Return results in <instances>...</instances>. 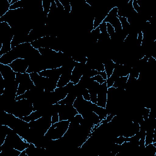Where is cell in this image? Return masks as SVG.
<instances>
[{"label":"cell","instance_id":"cell-24","mask_svg":"<svg viewBox=\"0 0 156 156\" xmlns=\"http://www.w3.org/2000/svg\"><path fill=\"white\" fill-rule=\"evenodd\" d=\"M58 121H59L58 113V112L56 110V108H55V110H54V112L51 114V122H52V124H54V123L57 122Z\"/></svg>","mask_w":156,"mask_h":156},{"label":"cell","instance_id":"cell-28","mask_svg":"<svg viewBox=\"0 0 156 156\" xmlns=\"http://www.w3.org/2000/svg\"><path fill=\"white\" fill-rule=\"evenodd\" d=\"M100 76H102V77L104 79V80H107V74H106V73H105V71H101V72H99V74Z\"/></svg>","mask_w":156,"mask_h":156},{"label":"cell","instance_id":"cell-25","mask_svg":"<svg viewBox=\"0 0 156 156\" xmlns=\"http://www.w3.org/2000/svg\"><path fill=\"white\" fill-rule=\"evenodd\" d=\"M81 95L82 96L83 99H85V101H90V95L89 91L87 88H84L82 90Z\"/></svg>","mask_w":156,"mask_h":156},{"label":"cell","instance_id":"cell-14","mask_svg":"<svg viewBox=\"0 0 156 156\" xmlns=\"http://www.w3.org/2000/svg\"><path fill=\"white\" fill-rule=\"evenodd\" d=\"M43 115H44V114H43L42 110H38L34 111L29 115H28L27 116H25V117H23V118H20V119H22L23 120H24L26 122L29 123L30 121H34V120H36V119L40 118V117L43 116Z\"/></svg>","mask_w":156,"mask_h":156},{"label":"cell","instance_id":"cell-12","mask_svg":"<svg viewBox=\"0 0 156 156\" xmlns=\"http://www.w3.org/2000/svg\"><path fill=\"white\" fill-rule=\"evenodd\" d=\"M91 109L94 113H96L98 115L101 121H102V119H104L108 114L105 108L98 106L96 104H92Z\"/></svg>","mask_w":156,"mask_h":156},{"label":"cell","instance_id":"cell-10","mask_svg":"<svg viewBox=\"0 0 156 156\" xmlns=\"http://www.w3.org/2000/svg\"><path fill=\"white\" fill-rule=\"evenodd\" d=\"M107 91L108 88L106 82L99 85L97 93V105L105 108L107 99Z\"/></svg>","mask_w":156,"mask_h":156},{"label":"cell","instance_id":"cell-1","mask_svg":"<svg viewBox=\"0 0 156 156\" xmlns=\"http://www.w3.org/2000/svg\"><path fill=\"white\" fill-rule=\"evenodd\" d=\"M31 138L44 136L52 125L51 115H46L29 122Z\"/></svg>","mask_w":156,"mask_h":156},{"label":"cell","instance_id":"cell-6","mask_svg":"<svg viewBox=\"0 0 156 156\" xmlns=\"http://www.w3.org/2000/svg\"><path fill=\"white\" fill-rule=\"evenodd\" d=\"M56 108L59 116V121L69 120V121L77 115L78 112L73 105L57 104Z\"/></svg>","mask_w":156,"mask_h":156},{"label":"cell","instance_id":"cell-7","mask_svg":"<svg viewBox=\"0 0 156 156\" xmlns=\"http://www.w3.org/2000/svg\"><path fill=\"white\" fill-rule=\"evenodd\" d=\"M0 73L4 80L5 86L13 84L16 82V73L9 65L0 63Z\"/></svg>","mask_w":156,"mask_h":156},{"label":"cell","instance_id":"cell-13","mask_svg":"<svg viewBox=\"0 0 156 156\" xmlns=\"http://www.w3.org/2000/svg\"><path fill=\"white\" fill-rule=\"evenodd\" d=\"M118 63H115L112 59L107 60L105 63H104L105 71L107 74V78H108L112 74L114 71V69L116 67Z\"/></svg>","mask_w":156,"mask_h":156},{"label":"cell","instance_id":"cell-19","mask_svg":"<svg viewBox=\"0 0 156 156\" xmlns=\"http://www.w3.org/2000/svg\"><path fill=\"white\" fill-rule=\"evenodd\" d=\"M100 34H101V32H100V29H99V26L98 27H96V29L92 30L90 32V34L92 37L93 40H94L96 42H98V41L99 40V36H100Z\"/></svg>","mask_w":156,"mask_h":156},{"label":"cell","instance_id":"cell-16","mask_svg":"<svg viewBox=\"0 0 156 156\" xmlns=\"http://www.w3.org/2000/svg\"><path fill=\"white\" fill-rule=\"evenodd\" d=\"M42 7H43V12L44 15H45L46 17H48V15L49 12L51 5V1L49 0H42L41 1Z\"/></svg>","mask_w":156,"mask_h":156},{"label":"cell","instance_id":"cell-20","mask_svg":"<svg viewBox=\"0 0 156 156\" xmlns=\"http://www.w3.org/2000/svg\"><path fill=\"white\" fill-rule=\"evenodd\" d=\"M118 77L117 76V75L115 73H113V74L108 77L107 79L106 80V83H107V88H109V87H111L113 86L116 79Z\"/></svg>","mask_w":156,"mask_h":156},{"label":"cell","instance_id":"cell-9","mask_svg":"<svg viewBox=\"0 0 156 156\" xmlns=\"http://www.w3.org/2000/svg\"><path fill=\"white\" fill-rule=\"evenodd\" d=\"M85 66L86 64L76 62L75 66H74L71 73V82H73L74 85L78 84L82 77L83 76Z\"/></svg>","mask_w":156,"mask_h":156},{"label":"cell","instance_id":"cell-15","mask_svg":"<svg viewBox=\"0 0 156 156\" xmlns=\"http://www.w3.org/2000/svg\"><path fill=\"white\" fill-rule=\"evenodd\" d=\"M129 76V74H128L126 76H121V77H117L112 87H113L114 88H124V89L126 83L127 82Z\"/></svg>","mask_w":156,"mask_h":156},{"label":"cell","instance_id":"cell-8","mask_svg":"<svg viewBox=\"0 0 156 156\" xmlns=\"http://www.w3.org/2000/svg\"><path fill=\"white\" fill-rule=\"evenodd\" d=\"M29 64L30 63L25 58H18L13 60L9 65L15 73L23 74L26 73Z\"/></svg>","mask_w":156,"mask_h":156},{"label":"cell","instance_id":"cell-3","mask_svg":"<svg viewBox=\"0 0 156 156\" xmlns=\"http://www.w3.org/2000/svg\"><path fill=\"white\" fill-rule=\"evenodd\" d=\"M69 122V120H63L52 124L44 137L49 140H58L61 139L66 132Z\"/></svg>","mask_w":156,"mask_h":156},{"label":"cell","instance_id":"cell-27","mask_svg":"<svg viewBox=\"0 0 156 156\" xmlns=\"http://www.w3.org/2000/svg\"><path fill=\"white\" fill-rule=\"evenodd\" d=\"M132 7L133 10L137 13H138L140 12V7L139 5L138 2L137 0H133L132 2Z\"/></svg>","mask_w":156,"mask_h":156},{"label":"cell","instance_id":"cell-22","mask_svg":"<svg viewBox=\"0 0 156 156\" xmlns=\"http://www.w3.org/2000/svg\"><path fill=\"white\" fill-rule=\"evenodd\" d=\"M60 3L62 4V5L64 7V9H65V12L66 13H70L72 11V7H71V3L68 2V1H62L61 0H59Z\"/></svg>","mask_w":156,"mask_h":156},{"label":"cell","instance_id":"cell-21","mask_svg":"<svg viewBox=\"0 0 156 156\" xmlns=\"http://www.w3.org/2000/svg\"><path fill=\"white\" fill-rule=\"evenodd\" d=\"M23 0H18L16 2H14L13 4L10 5L9 7V10H16L18 9L23 8Z\"/></svg>","mask_w":156,"mask_h":156},{"label":"cell","instance_id":"cell-18","mask_svg":"<svg viewBox=\"0 0 156 156\" xmlns=\"http://www.w3.org/2000/svg\"><path fill=\"white\" fill-rule=\"evenodd\" d=\"M144 149H146V151H147V152L149 153L150 155H151V156H155L156 146H155L153 143H151L145 146Z\"/></svg>","mask_w":156,"mask_h":156},{"label":"cell","instance_id":"cell-5","mask_svg":"<svg viewBox=\"0 0 156 156\" xmlns=\"http://www.w3.org/2000/svg\"><path fill=\"white\" fill-rule=\"evenodd\" d=\"M74 85L73 82H69L66 85L62 87H57L52 92L50 93V101L52 105L57 104L58 101L63 99L72 90Z\"/></svg>","mask_w":156,"mask_h":156},{"label":"cell","instance_id":"cell-4","mask_svg":"<svg viewBox=\"0 0 156 156\" xmlns=\"http://www.w3.org/2000/svg\"><path fill=\"white\" fill-rule=\"evenodd\" d=\"M16 81L18 83L16 96L24 94L26 91L33 89L35 87L29 73H16Z\"/></svg>","mask_w":156,"mask_h":156},{"label":"cell","instance_id":"cell-11","mask_svg":"<svg viewBox=\"0 0 156 156\" xmlns=\"http://www.w3.org/2000/svg\"><path fill=\"white\" fill-rule=\"evenodd\" d=\"M78 94L74 89V86L72 90L68 93L67 96L62 100L58 101L57 104L60 105H73Z\"/></svg>","mask_w":156,"mask_h":156},{"label":"cell","instance_id":"cell-23","mask_svg":"<svg viewBox=\"0 0 156 156\" xmlns=\"http://www.w3.org/2000/svg\"><path fill=\"white\" fill-rule=\"evenodd\" d=\"M151 108H147V107H143L142 108V112H141V115L143 116V118L145 122H147L149 118V112H150Z\"/></svg>","mask_w":156,"mask_h":156},{"label":"cell","instance_id":"cell-17","mask_svg":"<svg viewBox=\"0 0 156 156\" xmlns=\"http://www.w3.org/2000/svg\"><path fill=\"white\" fill-rule=\"evenodd\" d=\"M106 26H107V31L110 36V40H112L116 38V33H115L114 27L109 23H106Z\"/></svg>","mask_w":156,"mask_h":156},{"label":"cell","instance_id":"cell-26","mask_svg":"<svg viewBox=\"0 0 156 156\" xmlns=\"http://www.w3.org/2000/svg\"><path fill=\"white\" fill-rule=\"evenodd\" d=\"M90 79H91V80L97 82L99 83L100 85H101V84H102L104 82H106V80H104V79L102 77V76H100L99 74H98V75H96V76H94V77H91Z\"/></svg>","mask_w":156,"mask_h":156},{"label":"cell","instance_id":"cell-2","mask_svg":"<svg viewBox=\"0 0 156 156\" xmlns=\"http://www.w3.org/2000/svg\"><path fill=\"white\" fill-rule=\"evenodd\" d=\"M34 111L33 101L27 99L15 101L10 107L9 113H12L16 117L22 118L29 115Z\"/></svg>","mask_w":156,"mask_h":156}]
</instances>
